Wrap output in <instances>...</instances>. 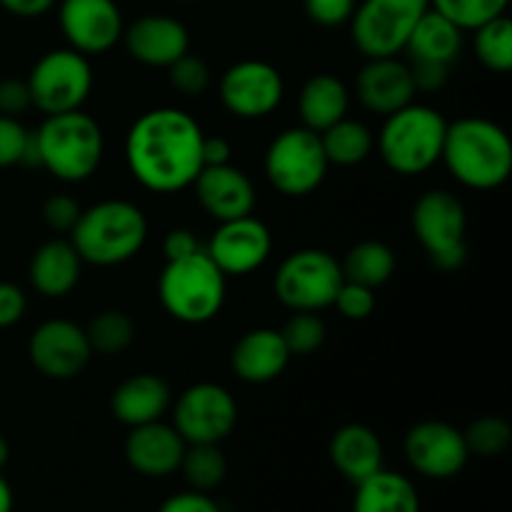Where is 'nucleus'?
I'll use <instances>...</instances> for the list:
<instances>
[{
  "label": "nucleus",
  "mask_w": 512,
  "mask_h": 512,
  "mask_svg": "<svg viewBox=\"0 0 512 512\" xmlns=\"http://www.w3.org/2000/svg\"><path fill=\"white\" fill-rule=\"evenodd\" d=\"M290 358L293 355H290L280 330L255 328L240 335L238 343L233 345L230 365H233V373L243 383L265 385L273 383L275 378L285 373Z\"/></svg>",
  "instance_id": "nucleus-22"
},
{
  "label": "nucleus",
  "mask_w": 512,
  "mask_h": 512,
  "mask_svg": "<svg viewBox=\"0 0 512 512\" xmlns=\"http://www.w3.org/2000/svg\"><path fill=\"white\" fill-rule=\"evenodd\" d=\"M475 33V55L480 63L495 73H510L512 70V20L508 13L488 20V23L473 28Z\"/></svg>",
  "instance_id": "nucleus-33"
},
{
  "label": "nucleus",
  "mask_w": 512,
  "mask_h": 512,
  "mask_svg": "<svg viewBox=\"0 0 512 512\" xmlns=\"http://www.w3.org/2000/svg\"><path fill=\"white\" fill-rule=\"evenodd\" d=\"M280 335H283L290 355H310L325 343L328 328L318 313H295L280 330Z\"/></svg>",
  "instance_id": "nucleus-36"
},
{
  "label": "nucleus",
  "mask_w": 512,
  "mask_h": 512,
  "mask_svg": "<svg viewBox=\"0 0 512 512\" xmlns=\"http://www.w3.org/2000/svg\"><path fill=\"white\" fill-rule=\"evenodd\" d=\"M123 43L138 63L150 68H168L175 60L190 53V33L180 20L170 15L150 13L123 30Z\"/></svg>",
  "instance_id": "nucleus-18"
},
{
  "label": "nucleus",
  "mask_w": 512,
  "mask_h": 512,
  "mask_svg": "<svg viewBox=\"0 0 512 512\" xmlns=\"http://www.w3.org/2000/svg\"><path fill=\"white\" fill-rule=\"evenodd\" d=\"M30 105H33V100H30V90L25 80H18V78L0 80V115L18 118V115L25 113Z\"/></svg>",
  "instance_id": "nucleus-42"
},
{
  "label": "nucleus",
  "mask_w": 512,
  "mask_h": 512,
  "mask_svg": "<svg viewBox=\"0 0 512 512\" xmlns=\"http://www.w3.org/2000/svg\"><path fill=\"white\" fill-rule=\"evenodd\" d=\"M35 145L40 168L63 183H83L93 178L105 150L98 120L83 110L48 115L35 130Z\"/></svg>",
  "instance_id": "nucleus-4"
},
{
  "label": "nucleus",
  "mask_w": 512,
  "mask_h": 512,
  "mask_svg": "<svg viewBox=\"0 0 512 512\" xmlns=\"http://www.w3.org/2000/svg\"><path fill=\"white\" fill-rule=\"evenodd\" d=\"M410 73H413L415 90L435 93L443 88L450 78V65L443 63H425V60H410Z\"/></svg>",
  "instance_id": "nucleus-44"
},
{
  "label": "nucleus",
  "mask_w": 512,
  "mask_h": 512,
  "mask_svg": "<svg viewBox=\"0 0 512 512\" xmlns=\"http://www.w3.org/2000/svg\"><path fill=\"white\" fill-rule=\"evenodd\" d=\"M448 120L430 105L410 103L385 115L380 128L378 153L390 170L400 175H420L440 163Z\"/></svg>",
  "instance_id": "nucleus-5"
},
{
  "label": "nucleus",
  "mask_w": 512,
  "mask_h": 512,
  "mask_svg": "<svg viewBox=\"0 0 512 512\" xmlns=\"http://www.w3.org/2000/svg\"><path fill=\"white\" fill-rule=\"evenodd\" d=\"M350 90L338 75L318 73L305 80L298 95V113L305 128L323 133L338 120L348 118Z\"/></svg>",
  "instance_id": "nucleus-26"
},
{
  "label": "nucleus",
  "mask_w": 512,
  "mask_h": 512,
  "mask_svg": "<svg viewBox=\"0 0 512 512\" xmlns=\"http://www.w3.org/2000/svg\"><path fill=\"white\" fill-rule=\"evenodd\" d=\"M320 143H323L328 163L340 165V168L360 165L363 160H368V155L375 148V138L368 125L350 118L338 120L328 130H323L320 133Z\"/></svg>",
  "instance_id": "nucleus-30"
},
{
  "label": "nucleus",
  "mask_w": 512,
  "mask_h": 512,
  "mask_svg": "<svg viewBox=\"0 0 512 512\" xmlns=\"http://www.w3.org/2000/svg\"><path fill=\"white\" fill-rule=\"evenodd\" d=\"M30 130L18 118L0 115V168L23 165L25 148H28Z\"/></svg>",
  "instance_id": "nucleus-39"
},
{
  "label": "nucleus",
  "mask_w": 512,
  "mask_h": 512,
  "mask_svg": "<svg viewBox=\"0 0 512 512\" xmlns=\"http://www.w3.org/2000/svg\"><path fill=\"white\" fill-rule=\"evenodd\" d=\"M328 453L335 470L353 485L383 468V443L368 425L348 423L335 430Z\"/></svg>",
  "instance_id": "nucleus-24"
},
{
  "label": "nucleus",
  "mask_w": 512,
  "mask_h": 512,
  "mask_svg": "<svg viewBox=\"0 0 512 512\" xmlns=\"http://www.w3.org/2000/svg\"><path fill=\"white\" fill-rule=\"evenodd\" d=\"M83 260L70 240H48L30 258L28 278L43 298H63L78 285Z\"/></svg>",
  "instance_id": "nucleus-25"
},
{
  "label": "nucleus",
  "mask_w": 512,
  "mask_h": 512,
  "mask_svg": "<svg viewBox=\"0 0 512 512\" xmlns=\"http://www.w3.org/2000/svg\"><path fill=\"white\" fill-rule=\"evenodd\" d=\"M158 512H220V505L208 493L185 490V493L170 495Z\"/></svg>",
  "instance_id": "nucleus-45"
},
{
  "label": "nucleus",
  "mask_w": 512,
  "mask_h": 512,
  "mask_svg": "<svg viewBox=\"0 0 512 512\" xmlns=\"http://www.w3.org/2000/svg\"><path fill=\"white\" fill-rule=\"evenodd\" d=\"M168 80L173 90H178L185 98H200L210 88V68L203 58L193 53H185L183 58L168 65Z\"/></svg>",
  "instance_id": "nucleus-37"
},
{
  "label": "nucleus",
  "mask_w": 512,
  "mask_h": 512,
  "mask_svg": "<svg viewBox=\"0 0 512 512\" xmlns=\"http://www.w3.org/2000/svg\"><path fill=\"white\" fill-rule=\"evenodd\" d=\"M218 93L225 110L243 120H258L278 110L285 83L275 65L265 60H240L225 70Z\"/></svg>",
  "instance_id": "nucleus-13"
},
{
  "label": "nucleus",
  "mask_w": 512,
  "mask_h": 512,
  "mask_svg": "<svg viewBox=\"0 0 512 512\" xmlns=\"http://www.w3.org/2000/svg\"><path fill=\"white\" fill-rule=\"evenodd\" d=\"M170 405H173L170 385L153 373L130 375L110 395V410H113L115 420L128 428L163 420Z\"/></svg>",
  "instance_id": "nucleus-23"
},
{
  "label": "nucleus",
  "mask_w": 512,
  "mask_h": 512,
  "mask_svg": "<svg viewBox=\"0 0 512 512\" xmlns=\"http://www.w3.org/2000/svg\"><path fill=\"white\" fill-rule=\"evenodd\" d=\"M185 443L173 425H165L163 420L130 428L128 440H125V460L135 473L145 478H165L180 470Z\"/></svg>",
  "instance_id": "nucleus-21"
},
{
  "label": "nucleus",
  "mask_w": 512,
  "mask_h": 512,
  "mask_svg": "<svg viewBox=\"0 0 512 512\" xmlns=\"http://www.w3.org/2000/svg\"><path fill=\"white\" fill-rule=\"evenodd\" d=\"M440 160L465 188L495 190L512 173L510 135L488 118H460L448 123Z\"/></svg>",
  "instance_id": "nucleus-2"
},
{
  "label": "nucleus",
  "mask_w": 512,
  "mask_h": 512,
  "mask_svg": "<svg viewBox=\"0 0 512 512\" xmlns=\"http://www.w3.org/2000/svg\"><path fill=\"white\" fill-rule=\"evenodd\" d=\"M58 23L68 48L83 55L108 53L123 40V13L115 0H63Z\"/></svg>",
  "instance_id": "nucleus-16"
},
{
  "label": "nucleus",
  "mask_w": 512,
  "mask_h": 512,
  "mask_svg": "<svg viewBox=\"0 0 512 512\" xmlns=\"http://www.w3.org/2000/svg\"><path fill=\"white\" fill-rule=\"evenodd\" d=\"M463 50V28L445 18L438 10L428 8L423 18L415 23L403 53L410 55V60H425V63H443L453 65Z\"/></svg>",
  "instance_id": "nucleus-27"
},
{
  "label": "nucleus",
  "mask_w": 512,
  "mask_h": 512,
  "mask_svg": "<svg viewBox=\"0 0 512 512\" xmlns=\"http://www.w3.org/2000/svg\"><path fill=\"white\" fill-rule=\"evenodd\" d=\"M343 285L340 263L320 248L290 253L275 273L273 288L280 303L293 313H320L330 308Z\"/></svg>",
  "instance_id": "nucleus-9"
},
{
  "label": "nucleus",
  "mask_w": 512,
  "mask_h": 512,
  "mask_svg": "<svg viewBox=\"0 0 512 512\" xmlns=\"http://www.w3.org/2000/svg\"><path fill=\"white\" fill-rule=\"evenodd\" d=\"M165 313L185 325L210 323L223 310L225 275L205 250L180 260H165L158 280Z\"/></svg>",
  "instance_id": "nucleus-6"
},
{
  "label": "nucleus",
  "mask_w": 512,
  "mask_h": 512,
  "mask_svg": "<svg viewBox=\"0 0 512 512\" xmlns=\"http://www.w3.org/2000/svg\"><path fill=\"white\" fill-rule=\"evenodd\" d=\"M238 425V403L218 383H195L173 405V428L188 445H220Z\"/></svg>",
  "instance_id": "nucleus-12"
},
{
  "label": "nucleus",
  "mask_w": 512,
  "mask_h": 512,
  "mask_svg": "<svg viewBox=\"0 0 512 512\" xmlns=\"http://www.w3.org/2000/svg\"><path fill=\"white\" fill-rule=\"evenodd\" d=\"M198 250H203V248H200V243H198V238H195L193 230H188V228H175L163 238L165 260L188 258V255L198 253Z\"/></svg>",
  "instance_id": "nucleus-46"
},
{
  "label": "nucleus",
  "mask_w": 512,
  "mask_h": 512,
  "mask_svg": "<svg viewBox=\"0 0 512 512\" xmlns=\"http://www.w3.org/2000/svg\"><path fill=\"white\" fill-rule=\"evenodd\" d=\"M333 308H338L345 320H368L375 310V290L343 280L333 300Z\"/></svg>",
  "instance_id": "nucleus-38"
},
{
  "label": "nucleus",
  "mask_w": 512,
  "mask_h": 512,
  "mask_svg": "<svg viewBox=\"0 0 512 512\" xmlns=\"http://www.w3.org/2000/svg\"><path fill=\"white\" fill-rule=\"evenodd\" d=\"M510 0H430V8L453 20L458 28L473 30L508 13Z\"/></svg>",
  "instance_id": "nucleus-35"
},
{
  "label": "nucleus",
  "mask_w": 512,
  "mask_h": 512,
  "mask_svg": "<svg viewBox=\"0 0 512 512\" xmlns=\"http://www.w3.org/2000/svg\"><path fill=\"white\" fill-rule=\"evenodd\" d=\"M30 363L38 373L50 380L78 378L88 368L93 350H90L85 328L73 320H45L35 328L28 343Z\"/></svg>",
  "instance_id": "nucleus-15"
},
{
  "label": "nucleus",
  "mask_w": 512,
  "mask_h": 512,
  "mask_svg": "<svg viewBox=\"0 0 512 512\" xmlns=\"http://www.w3.org/2000/svg\"><path fill=\"white\" fill-rule=\"evenodd\" d=\"M405 460L415 473L433 480H448L463 473L470 453L463 430L443 420H423L405 435Z\"/></svg>",
  "instance_id": "nucleus-14"
},
{
  "label": "nucleus",
  "mask_w": 512,
  "mask_h": 512,
  "mask_svg": "<svg viewBox=\"0 0 512 512\" xmlns=\"http://www.w3.org/2000/svg\"><path fill=\"white\" fill-rule=\"evenodd\" d=\"M8 458H10V445H8V440H5L3 435H0V470L5 468Z\"/></svg>",
  "instance_id": "nucleus-50"
},
{
  "label": "nucleus",
  "mask_w": 512,
  "mask_h": 512,
  "mask_svg": "<svg viewBox=\"0 0 512 512\" xmlns=\"http://www.w3.org/2000/svg\"><path fill=\"white\" fill-rule=\"evenodd\" d=\"M353 512H420V495L403 473L380 468L355 485Z\"/></svg>",
  "instance_id": "nucleus-28"
},
{
  "label": "nucleus",
  "mask_w": 512,
  "mask_h": 512,
  "mask_svg": "<svg viewBox=\"0 0 512 512\" xmlns=\"http://www.w3.org/2000/svg\"><path fill=\"white\" fill-rule=\"evenodd\" d=\"M428 8L430 0H363L350 18L355 48L368 60L395 58Z\"/></svg>",
  "instance_id": "nucleus-11"
},
{
  "label": "nucleus",
  "mask_w": 512,
  "mask_h": 512,
  "mask_svg": "<svg viewBox=\"0 0 512 512\" xmlns=\"http://www.w3.org/2000/svg\"><path fill=\"white\" fill-rule=\"evenodd\" d=\"M465 445L470 455L478 458H498L512 443V428L508 420L498 415H485V418L473 420L468 430H463Z\"/></svg>",
  "instance_id": "nucleus-34"
},
{
  "label": "nucleus",
  "mask_w": 512,
  "mask_h": 512,
  "mask_svg": "<svg viewBox=\"0 0 512 512\" xmlns=\"http://www.w3.org/2000/svg\"><path fill=\"white\" fill-rule=\"evenodd\" d=\"M135 320L125 310H100L88 325L85 335L93 353L120 355L135 343Z\"/></svg>",
  "instance_id": "nucleus-31"
},
{
  "label": "nucleus",
  "mask_w": 512,
  "mask_h": 512,
  "mask_svg": "<svg viewBox=\"0 0 512 512\" xmlns=\"http://www.w3.org/2000/svg\"><path fill=\"white\" fill-rule=\"evenodd\" d=\"M193 188L205 213L218 220V223L253 215L255 185L235 165H203Z\"/></svg>",
  "instance_id": "nucleus-19"
},
{
  "label": "nucleus",
  "mask_w": 512,
  "mask_h": 512,
  "mask_svg": "<svg viewBox=\"0 0 512 512\" xmlns=\"http://www.w3.org/2000/svg\"><path fill=\"white\" fill-rule=\"evenodd\" d=\"M233 158V145H230L228 138H220V135H213L203 138V165H225Z\"/></svg>",
  "instance_id": "nucleus-48"
},
{
  "label": "nucleus",
  "mask_w": 512,
  "mask_h": 512,
  "mask_svg": "<svg viewBox=\"0 0 512 512\" xmlns=\"http://www.w3.org/2000/svg\"><path fill=\"white\" fill-rule=\"evenodd\" d=\"M328 168L320 133L305 125L285 128L265 150V175L270 185L288 198H303L318 190Z\"/></svg>",
  "instance_id": "nucleus-8"
},
{
  "label": "nucleus",
  "mask_w": 512,
  "mask_h": 512,
  "mask_svg": "<svg viewBox=\"0 0 512 512\" xmlns=\"http://www.w3.org/2000/svg\"><path fill=\"white\" fill-rule=\"evenodd\" d=\"M413 233L435 268L453 270L463 268L468 260V215L465 205L450 190H428L413 205Z\"/></svg>",
  "instance_id": "nucleus-7"
},
{
  "label": "nucleus",
  "mask_w": 512,
  "mask_h": 512,
  "mask_svg": "<svg viewBox=\"0 0 512 512\" xmlns=\"http://www.w3.org/2000/svg\"><path fill=\"white\" fill-rule=\"evenodd\" d=\"M360 103L378 115H390L415 100V83L410 65L398 58H370L355 80Z\"/></svg>",
  "instance_id": "nucleus-20"
},
{
  "label": "nucleus",
  "mask_w": 512,
  "mask_h": 512,
  "mask_svg": "<svg viewBox=\"0 0 512 512\" xmlns=\"http://www.w3.org/2000/svg\"><path fill=\"white\" fill-rule=\"evenodd\" d=\"M203 128L180 108H153L140 115L125 138V163L143 188L180 193L203 170Z\"/></svg>",
  "instance_id": "nucleus-1"
},
{
  "label": "nucleus",
  "mask_w": 512,
  "mask_h": 512,
  "mask_svg": "<svg viewBox=\"0 0 512 512\" xmlns=\"http://www.w3.org/2000/svg\"><path fill=\"white\" fill-rule=\"evenodd\" d=\"M180 3H190V0H180Z\"/></svg>",
  "instance_id": "nucleus-51"
},
{
  "label": "nucleus",
  "mask_w": 512,
  "mask_h": 512,
  "mask_svg": "<svg viewBox=\"0 0 512 512\" xmlns=\"http://www.w3.org/2000/svg\"><path fill=\"white\" fill-rule=\"evenodd\" d=\"M30 100L45 115L80 110L93 90V68L88 55L73 48L48 50L28 75Z\"/></svg>",
  "instance_id": "nucleus-10"
},
{
  "label": "nucleus",
  "mask_w": 512,
  "mask_h": 512,
  "mask_svg": "<svg viewBox=\"0 0 512 512\" xmlns=\"http://www.w3.org/2000/svg\"><path fill=\"white\" fill-rule=\"evenodd\" d=\"M148 240V218L130 200H103L83 210L70 230V243L90 265H120L140 253Z\"/></svg>",
  "instance_id": "nucleus-3"
},
{
  "label": "nucleus",
  "mask_w": 512,
  "mask_h": 512,
  "mask_svg": "<svg viewBox=\"0 0 512 512\" xmlns=\"http://www.w3.org/2000/svg\"><path fill=\"white\" fill-rule=\"evenodd\" d=\"M28 310V298L13 283H0V328H13Z\"/></svg>",
  "instance_id": "nucleus-43"
},
{
  "label": "nucleus",
  "mask_w": 512,
  "mask_h": 512,
  "mask_svg": "<svg viewBox=\"0 0 512 512\" xmlns=\"http://www.w3.org/2000/svg\"><path fill=\"white\" fill-rule=\"evenodd\" d=\"M0 512H13V490L3 475H0Z\"/></svg>",
  "instance_id": "nucleus-49"
},
{
  "label": "nucleus",
  "mask_w": 512,
  "mask_h": 512,
  "mask_svg": "<svg viewBox=\"0 0 512 512\" xmlns=\"http://www.w3.org/2000/svg\"><path fill=\"white\" fill-rule=\"evenodd\" d=\"M340 270H343V280L378 290L393 278L395 253L390 245L380 240H363L345 253Z\"/></svg>",
  "instance_id": "nucleus-29"
},
{
  "label": "nucleus",
  "mask_w": 512,
  "mask_h": 512,
  "mask_svg": "<svg viewBox=\"0 0 512 512\" xmlns=\"http://www.w3.org/2000/svg\"><path fill=\"white\" fill-rule=\"evenodd\" d=\"M180 470L190 490L213 493L228 475V460L220 445H188L180 460Z\"/></svg>",
  "instance_id": "nucleus-32"
},
{
  "label": "nucleus",
  "mask_w": 512,
  "mask_h": 512,
  "mask_svg": "<svg viewBox=\"0 0 512 512\" xmlns=\"http://www.w3.org/2000/svg\"><path fill=\"white\" fill-rule=\"evenodd\" d=\"M58 0H0V8L15 18H40L48 13Z\"/></svg>",
  "instance_id": "nucleus-47"
},
{
  "label": "nucleus",
  "mask_w": 512,
  "mask_h": 512,
  "mask_svg": "<svg viewBox=\"0 0 512 512\" xmlns=\"http://www.w3.org/2000/svg\"><path fill=\"white\" fill-rule=\"evenodd\" d=\"M80 213H83V208L78 205V200H73L65 193L50 195L43 203V220L55 233H70L75 223H78Z\"/></svg>",
  "instance_id": "nucleus-41"
},
{
  "label": "nucleus",
  "mask_w": 512,
  "mask_h": 512,
  "mask_svg": "<svg viewBox=\"0 0 512 512\" xmlns=\"http://www.w3.org/2000/svg\"><path fill=\"white\" fill-rule=\"evenodd\" d=\"M358 0H303L305 15L323 28H338L350 23Z\"/></svg>",
  "instance_id": "nucleus-40"
},
{
  "label": "nucleus",
  "mask_w": 512,
  "mask_h": 512,
  "mask_svg": "<svg viewBox=\"0 0 512 512\" xmlns=\"http://www.w3.org/2000/svg\"><path fill=\"white\" fill-rule=\"evenodd\" d=\"M205 253L223 270L225 278L248 275L265 265V260L273 253V233L263 220L253 218V215L225 220L213 233Z\"/></svg>",
  "instance_id": "nucleus-17"
}]
</instances>
